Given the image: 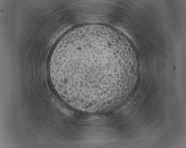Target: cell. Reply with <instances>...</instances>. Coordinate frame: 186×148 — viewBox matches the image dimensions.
<instances>
[{
	"label": "cell",
	"mask_w": 186,
	"mask_h": 148,
	"mask_svg": "<svg viewBox=\"0 0 186 148\" xmlns=\"http://www.w3.org/2000/svg\"><path fill=\"white\" fill-rule=\"evenodd\" d=\"M115 43L97 32L66 34L55 46L50 62V76L56 89L70 98L106 95L111 78L118 72Z\"/></svg>",
	"instance_id": "cell-1"
}]
</instances>
